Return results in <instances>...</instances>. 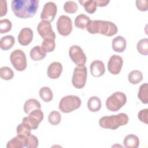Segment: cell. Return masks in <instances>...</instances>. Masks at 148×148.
Returning a JSON list of instances; mask_svg holds the SVG:
<instances>
[{
    "instance_id": "obj_35",
    "label": "cell",
    "mask_w": 148,
    "mask_h": 148,
    "mask_svg": "<svg viewBox=\"0 0 148 148\" xmlns=\"http://www.w3.org/2000/svg\"><path fill=\"white\" fill-rule=\"evenodd\" d=\"M12 22L8 19H3L0 21V32L1 34L6 33L12 29Z\"/></svg>"
},
{
    "instance_id": "obj_30",
    "label": "cell",
    "mask_w": 148,
    "mask_h": 148,
    "mask_svg": "<svg viewBox=\"0 0 148 148\" xmlns=\"http://www.w3.org/2000/svg\"><path fill=\"white\" fill-rule=\"evenodd\" d=\"M136 47L140 54L147 56L148 54V39L143 38L140 39L138 42Z\"/></svg>"
},
{
    "instance_id": "obj_36",
    "label": "cell",
    "mask_w": 148,
    "mask_h": 148,
    "mask_svg": "<svg viewBox=\"0 0 148 148\" xmlns=\"http://www.w3.org/2000/svg\"><path fill=\"white\" fill-rule=\"evenodd\" d=\"M27 142L26 147L27 148H36L38 146V138L34 135H29L27 137Z\"/></svg>"
},
{
    "instance_id": "obj_19",
    "label": "cell",
    "mask_w": 148,
    "mask_h": 148,
    "mask_svg": "<svg viewBox=\"0 0 148 148\" xmlns=\"http://www.w3.org/2000/svg\"><path fill=\"white\" fill-rule=\"evenodd\" d=\"M46 52L42 46H35L30 50V57L34 61L43 60L46 56Z\"/></svg>"
},
{
    "instance_id": "obj_12",
    "label": "cell",
    "mask_w": 148,
    "mask_h": 148,
    "mask_svg": "<svg viewBox=\"0 0 148 148\" xmlns=\"http://www.w3.org/2000/svg\"><path fill=\"white\" fill-rule=\"evenodd\" d=\"M37 30L42 39H56V34L52 29V27L50 22L47 21H41L38 25Z\"/></svg>"
},
{
    "instance_id": "obj_8",
    "label": "cell",
    "mask_w": 148,
    "mask_h": 148,
    "mask_svg": "<svg viewBox=\"0 0 148 148\" xmlns=\"http://www.w3.org/2000/svg\"><path fill=\"white\" fill-rule=\"evenodd\" d=\"M69 55L71 60L77 66H84L86 62L87 57L82 49L77 45L71 46L69 50Z\"/></svg>"
},
{
    "instance_id": "obj_27",
    "label": "cell",
    "mask_w": 148,
    "mask_h": 148,
    "mask_svg": "<svg viewBox=\"0 0 148 148\" xmlns=\"http://www.w3.org/2000/svg\"><path fill=\"white\" fill-rule=\"evenodd\" d=\"M128 81L132 84H136L140 82L143 79L142 73L138 70L131 71L128 76Z\"/></svg>"
},
{
    "instance_id": "obj_6",
    "label": "cell",
    "mask_w": 148,
    "mask_h": 148,
    "mask_svg": "<svg viewBox=\"0 0 148 148\" xmlns=\"http://www.w3.org/2000/svg\"><path fill=\"white\" fill-rule=\"evenodd\" d=\"M87 76V71L86 66H76L73 71L72 78V85L77 89L83 88L86 83Z\"/></svg>"
},
{
    "instance_id": "obj_32",
    "label": "cell",
    "mask_w": 148,
    "mask_h": 148,
    "mask_svg": "<svg viewBox=\"0 0 148 148\" xmlns=\"http://www.w3.org/2000/svg\"><path fill=\"white\" fill-rule=\"evenodd\" d=\"M61 119V116L60 113L56 110H53L50 113L48 116L49 122L53 125H58Z\"/></svg>"
},
{
    "instance_id": "obj_28",
    "label": "cell",
    "mask_w": 148,
    "mask_h": 148,
    "mask_svg": "<svg viewBox=\"0 0 148 148\" xmlns=\"http://www.w3.org/2000/svg\"><path fill=\"white\" fill-rule=\"evenodd\" d=\"M79 3L84 6L85 10L90 13L92 14L94 13L97 9V3L96 1L94 0H88V1H79Z\"/></svg>"
},
{
    "instance_id": "obj_37",
    "label": "cell",
    "mask_w": 148,
    "mask_h": 148,
    "mask_svg": "<svg viewBox=\"0 0 148 148\" xmlns=\"http://www.w3.org/2000/svg\"><path fill=\"white\" fill-rule=\"evenodd\" d=\"M148 109H144L142 110H140L138 114V117L139 119V120L145 124L148 123Z\"/></svg>"
},
{
    "instance_id": "obj_23",
    "label": "cell",
    "mask_w": 148,
    "mask_h": 148,
    "mask_svg": "<svg viewBox=\"0 0 148 148\" xmlns=\"http://www.w3.org/2000/svg\"><path fill=\"white\" fill-rule=\"evenodd\" d=\"M15 43L14 38L12 35H6L0 40V47L3 50H7L12 47Z\"/></svg>"
},
{
    "instance_id": "obj_17",
    "label": "cell",
    "mask_w": 148,
    "mask_h": 148,
    "mask_svg": "<svg viewBox=\"0 0 148 148\" xmlns=\"http://www.w3.org/2000/svg\"><path fill=\"white\" fill-rule=\"evenodd\" d=\"M27 142V137L17 135L10 140L6 145L7 148H22L26 147Z\"/></svg>"
},
{
    "instance_id": "obj_5",
    "label": "cell",
    "mask_w": 148,
    "mask_h": 148,
    "mask_svg": "<svg viewBox=\"0 0 148 148\" xmlns=\"http://www.w3.org/2000/svg\"><path fill=\"white\" fill-rule=\"evenodd\" d=\"M126 95L122 92L117 91L107 98L106 106L110 111L117 112L126 103Z\"/></svg>"
},
{
    "instance_id": "obj_7",
    "label": "cell",
    "mask_w": 148,
    "mask_h": 148,
    "mask_svg": "<svg viewBox=\"0 0 148 148\" xmlns=\"http://www.w3.org/2000/svg\"><path fill=\"white\" fill-rule=\"evenodd\" d=\"M10 60L13 66L18 71H23L27 68V58L23 51L20 49L14 50L10 55Z\"/></svg>"
},
{
    "instance_id": "obj_39",
    "label": "cell",
    "mask_w": 148,
    "mask_h": 148,
    "mask_svg": "<svg viewBox=\"0 0 148 148\" xmlns=\"http://www.w3.org/2000/svg\"><path fill=\"white\" fill-rule=\"evenodd\" d=\"M1 3V12H0V16L2 17L5 16L7 13V2L5 0H1L0 1Z\"/></svg>"
},
{
    "instance_id": "obj_20",
    "label": "cell",
    "mask_w": 148,
    "mask_h": 148,
    "mask_svg": "<svg viewBox=\"0 0 148 148\" xmlns=\"http://www.w3.org/2000/svg\"><path fill=\"white\" fill-rule=\"evenodd\" d=\"M123 144L126 148H137L139 145V139L135 135L130 134L125 137Z\"/></svg>"
},
{
    "instance_id": "obj_3",
    "label": "cell",
    "mask_w": 148,
    "mask_h": 148,
    "mask_svg": "<svg viewBox=\"0 0 148 148\" xmlns=\"http://www.w3.org/2000/svg\"><path fill=\"white\" fill-rule=\"evenodd\" d=\"M129 121L128 116L124 113H120L117 115L102 117L99 120V125L105 129L116 130L120 126L126 125Z\"/></svg>"
},
{
    "instance_id": "obj_21",
    "label": "cell",
    "mask_w": 148,
    "mask_h": 148,
    "mask_svg": "<svg viewBox=\"0 0 148 148\" xmlns=\"http://www.w3.org/2000/svg\"><path fill=\"white\" fill-rule=\"evenodd\" d=\"M41 105L39 101L34 98H30L25 101L24 105V111L26 114H29L35 109H40Z\"/></svg>"
},
{
    "instance_id": "obj_25",
    "label": "cell",
    "mask_w": 148,
    "mask_h": 148,
    "mask_svg": "<svg viewBox=\"0 0 148 148\" xmlns=\"http://www.w3.org/2000/svg\"><path fill=\"white\" fill-rule=\"evenodd\" d=\"M148 84L147 83L142 84L139 89L138 97L143 103H148Z\"/></svg>"
},
{
    "instance_id": "obj_4",
    "label": "cell",
    "mask_w": 148,
    "mask_h": 148,
    "mask_svg": "<svg viewBox=\"0 0 148 148\" xmlns=\"http://www.w3.org/2000/svg\"><path fill=\"white\" fill-rule=\"evenodd\" d=\"M80 98L73 95H69L64 97L60 101L58 108L62 113H70L81 106Z\"/></svg>"
},
{
    "instance_id": "obj_33",
    "label": "cell",
    "mask_w": 148,
    "mask_h": 148,
    "mask_svg": "<svg viewBox=\"0 0 148 148\" xmlns=\"http://www.w3.org/2000/svg\"><path fill=\"white\" fill-rule=\"evenodd\" d=\"M55 46L56 43L54 40L52 39L47 38L43 39L42 43V47L46 53L52 52L54 50Z\"/></svg>"
},
{
    "instance_id": "obj_29",
    "label": "cell",
    "mask_w": 148,
    "mask_h": 148,
    "mask_svg": "<svg viewBox=\"0 0 148 148\" xmlns=\"http://www.w3.org/2000/svg\"><path fill=\"white\" fill-rule=\"evenodd\" d=\"M31 130L32 129L31 127L27 124L24 122H22V123L20 124L17 127L16 129L17 135L24 136L25 137H27L31 134Z\"/></svg>"
},
{
    "instance_id": "obj_9",
    "label": "cell",
    "mask_w": 148,
    "mask_h": 148,
    "mask_svg": "<svg viewBox=\"0 0 148 148\" xmlns=\"http://www.w3.org/2000/svg\"><path fill=\"white\" fill-rule=\"evenodd\" d=\"M43 117V113L40 109H35L29 113L28 116L24 117L22 122L27 124L32 130H36L38 128L39 124L42 122Z\"/></svg>"
},
{
    "instance_id": "obj_31",
    "label": "cell",
    "mask_w": 148,
    "mask_h": 148,
    "mask_svg": "<svg viewBox=\"0 0 148 148\" xmlns=\"http://www.w3.org/2000/svg\"><path fill=\"white\" fill-rule=\"evenodd\" d=\"M0 76L2 79L9 80L13 77L14 73L10 68L8 66H3L1 68Z\"/></svg>"
},
{
    "instance_id": "obj_16",
    "label": "cell",
    "mask_w": 148,
    "mask_h": 148,
    "mask_svg": "<svg viewBox=\"0 0 148 148\" xmlns=\"http://www.w3.org/2000/svg\"><path fill=\"white\" fill-rule=\"evenodd\" d=\"M62 71V65L60 62H53L51 63L48 66L47 74L51 79L58 78Z\"/></svg>"
},
{
    "instance_id": "obj_15",
    "label": "cell",
    "mask_w": 148,
    "mask_h": 148,
    "mask_svg": "<svg viewBox=\"0 0 148 148\" xmlns=\"http://www.w3.org/2000/svg\"><path fill=\"white\" fill-rule=\"evenodd\" d=\"M90 72L92 76L97 77L102 76L105 72L103 62L101 60H95L90 64Z\"/></svg>"
},
{
    "instance_id": "obj_22",
    "label": "cell",
    "mask_w": 148,
    "mask_h": 148,
    "mask_svg": "<svg viewBox=\"0 0 148 148\" xmlns=\"http://www.w3.org/2000/svg\"><path fill=\"white\" fill-rule=\"evenodd\" d=\"M87 108L92 112L99 111L101 108V101L100 99L97 96L90 97L87 102Z\"/></svg>"
},
{
    "instance_id": "obj_13",
    "label": "cell",
    "mask_w": 148,
    "mask_h": 148,
    "mask_svg": "<svg viewBox=\"0 0 148 148\" xmlns=\"http://www.w3.org/2000/svg\"><path fill=\"white\" fill-rule=\"evenodd\" d=\"M123 64L122 57L119 55L113 54L110 57L108 62V71L113 75H117L120 72Z\"/></svg>"
},
{
    "instance_id": "obj_18",
    "label": "cell",
    "mask_w": 148,
    "mask_h": 148,
    "mask_svg": "<svg viewBox=\"0 0 148 148\" xmlns=\"http://www.w3.org/2000/svg\"><path fill=\"white\" fill-rule=\"evenodd\" d=\"M127 42L122 36H117L112 40V47L114 51L122 53L126 49Z\"/></svg>"
},
{
    "instance_id": "obj_14",
    "label": "cell",
    "mask_w": 148,
    "mask_h": 148,
    "mask_svg": "<svg viewBox=\"0 0 148 148\" xmlns=\"http://www.w3.org/2000/svg\"><path fill=\"white\" fill-rule=\"evenodd\" d=\"M33 39V31L29 28H23L18 35V42L22 46L28 45Z\"/></svg>"
},
{
    "instance_id": "obj_26",
    "label": "cell",
    "mask_w": 148,
    "mask_h": 148,
    "mask_svg": "<svg viewBox=\"0 0 148 148\" xmlns=\"http://www.w3.org/2000/svg\"><path fill=\"white\" fill-rule=\"evenodd\" d=\"M39 94L41 99L46 102L51 101L53 97L52 91L48 87H42L40 88Z\"/></svg>"
},
{
    "instance_id": "obj_2",
    "label": "cell",
    "mask_w": 148,
    "mask_h": 148,
    "mask_svg": "<svg viewBox=\"0 0 148 148\" xmlns=\"http://www.w3.org/2000/svg\"><path fill=\"white\" fill-rule=\"evenodd\" d=\"M86 29L91 34H99L107 36H112L118 31L117 26L113 23L104 20H90Z\"/></svg>"
},
{
    "instance_id": "obj_34",
    "label": "cell",
    "mask_w": 148,
    "mask_h": 148,
    "mask_svg": "<svg viewBox=\"0 0 148 148\" xmlns=\"http://www.w3.org/2000/svg\"><path fill=\"white\" fill-rule=\"evenodd\" d=\"M64 10L68 13H74L77 10V5L72 1H66L64 5Z\"/></svg>"
},
{
    "instance_id": "obj_38",
    "label": "cell",
    "mask_w": 148,
    "mask_h": 148,
    "mask_svg": "<svg viewBox=\"0 0 148 148\" xmlns=\"http://www.w3.org/2000/svg\"><path fill=\"white\" fill-rule=\"evenodd\" d=\"M136 6L137 8L142 12L147 10V0H137L136 1Z\"/></svg>"
},
{
    "instance_id": "obj_11",
    "label": "cell",
    "mask_w": 148,
    "mask_h": 148,
    "mask_svg": "<svg viewBox=\"0 0 148 148\" xmlns=\"http://www.w3.org/2000/svg\"><path fill=\"white\" fill-rule=\"evenodd\" d=\"M57 12V7L53 2H48L43 6L40 14V18L42 21L51 22L54 20Z\"/></svg>"
},
{
    "instance_id": "obj_1",
    "label": "cell",
    "mask_w": 148,
    "mask_h": 148,
    "mask_svg": "<svg viewBox=\"0 0 148 148\" xmlns=\"http://www.w3.org/2000/svg\"><path fill=\"white\" fill-rule=\"evenodd\" d=\"M39 7L38 0H13L11 8L14 14L21 18L32 17Z\"/></svg>"
},
{
    "instance_id": "obj_24",
    "label": "cell",
    "mask_w": 148,
    "mask_h": 148,
    "mask_svg": "<svg viewBox=\"0 0 148 148\" xmlns=\"http://www.w3.org/2000/svg\"><path fill=\"white\" fill-rule=\"evenodd\" d=\"M90 21V18L89 17L84 14H80L75 18V25L77 28L84 29L86 28V26Z\"/></svg>"
},
{
    "instance_id": "obj_10",
    "label": "cell",
    "mask_w": 148,
    "mask_h": 148,
    "mask_svg": "<svg viewBox=\"0 0 148 148\" xmlns=\"http://www.w3.org/2000/svg\"><path fill=\"white\" fill-rule=\"evenodd\" d=\"M57 29L60 35H69L72 31V22L71 18L65 15L60 16L57 21Z\"/></svg>"
},
{
    "instance_id": "obj_40",
    "label": "cell",
    "mask_w": 148,
    "mask_h": 148,
    "mask_svg": "<svg viewBox=\"0 0 148 148\" xmlns=\"http://www.w3.org/2000/svg\"><path fill=\"white\" fill-rule=\"evenodd\" d=\"M96 3H97V6H99V7H103L106 6L109 3V0H97Z\"/></svg>"
}]
</instances>
